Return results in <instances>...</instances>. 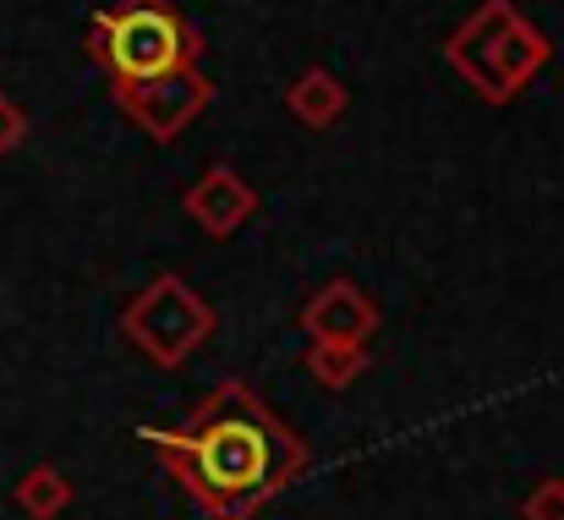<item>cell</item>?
Here are the masks:
<instances>
[{
    "instance_id": "1",
    "label": "cell",
    "mask_w": 564,
    "mask_h": 520,
    "mask_svg": "<svg viewBox=\"0 0 564 520\" xmlns=\"http://www.w3.org/2000/svg\"><path fill=\"white\" fill-rule=\"evenodd\" d=\"M149 444L171 461L176 483L208 520L258 516L307 472V444L236 378L219 383L182 427H154Z\"/></svg>"
},
{
    "instance_id": "2",
    "label": "cell",
    "mask_w": 564,
    "mask_h": 520,
    "mask_svg": "<svg viewBox=\"0 0 564 520\" xmlns=\"http://www.w3.org/2000/svg\"><path fill=\"white\" fill-rule=\"evenodd\" d=\"M444 61L482 105H510L554 61V44L516 0H477L444 39Z\"/></svg>"
},
{
    "instance_id": "3",
    "label": "cell",
    "mask_w": 564,
    "mask_h": 520,
    "mask_svg": "<svg viewBox=\"0 0 564 520\" xmlns=\"http://www.w3.org/2000/svg\"><path fill=\"white\" fill-rule=\"evenodd\" d=\"M88 55L116 88H138L203 61V33L171 0H116L88 28Z\"/></svg>"
},
{
    "instance_id": "4",
    "label": "cell",
    "mask_w": 564,
    "mask_h": 520,
    "mask_svg": "<svg viewBox=\"0 0 564 520\" xmlns=\"http://www.w3.org/2000/svg\"><path fill=\"white\" fill-rule=\"evenodd\" d=\"M127 340L143 350L154 367H182L192 350L208 346L214 335V307L192 291L182 274H154L121 313Z\"/></svg>"
},
{
    "instance_id": "5",
    "label": "cell",
    "mask_w": 564,
    "mask_h": 520,
    "mask_svg": "<svg viewBox=\"0 0 564 520\" xmlns=\"http://www.w3.org/2000/svg\"><path fill=\"white\" fill-rule=\"evenodd\" d=\"M116 105L127 110V121L149 138V143H176L192 121L214 105V83L203 66L138 83V88H116Z\"/></svg>"
},
{
    "instance_id": "6",
    "label": "cell",
    "mask_w": 564,
    "mask_h": 520,
    "mask_svg": "<svg viewBox=\"0 0 564 520\" xmlns=\"http://www.w3.org/2000/svg\"><path fill=\"white\" fill-rule=\"evenodd\" d=\"M182 208H187V219L208 241H230V236L258 214V186L236 171V165H208V171L182 192Z\"/></svg>"
},
{
    "instance_id": "7",
    "label": "cell",
    "mask_w": 564,
    "mask_h": 520,
    "mask_svg": "<svg viewBox=\"0 0 564 520\" xmlns=\"http://www.w3.org/2000/svg\"><path fill=\"white\" fill-rule=\"evenodd\" d=\"M302 329L307 340H340V346H368V335L378 329V302L357 285V280H329L307 296L302 307Z\"/></svg>"
},
{
    "instance_id": "8",
    "label": "cell",
    "mask_w": 564,
    "mask_h": 520,
    "mask_svg": "<svg viewBox=\"0 0 564 520\" xmlns=\"http://www.w3.org/2000/svg\"><path fill=\"white\" fill-rule=\"evenodd\" d=\"M285 110H291L307 132H329V127L351 110V88H346L329 66H307V72L291 77V88H285Z\"/></svg>"
},
{
    "instance_id": "9",
    "label": "cell",
    "mask_w": 564,
    "mask_h": 520,
    "mask_svg": "<svg viewBox=\"0 0 564 520\" xmlns=\"http://www.w3.org/2000/svg\"><path fill=\"white\" fill-rule=\"evenodd\" d=\"M307 372L324 389H351L368 372V346H340V340H313L307 350Z\"/></svg>"
},
{
    "instance_id": "10",
    "label": "cell",
    "mask_w": 564,
    "mask_h": 520,
    "mask_svg": "<svg viewBox=\"0 0 564 520\" xmlns=\"http://www.w3.org/2000/svg\"><path fill=\"white\" fill-rule=\"evenodd\" d=\"M17 505H22L33 520H50L72 505V483H66L55 466H33V472L17 483Z\"/></svg>"
},
{
    "instance_id": "11",
    "label": "cell",
    "mask_w": 564,
    "mask_h": 520,
    "mask_svg": "<svg viewBox=\"0 0 564 520\" xmlns=\"http://www.w3.org/2000/svg\"><path fill=\"white\" fill-rule=\"evenodd\" d=\"M527 520H564V477H543L527 499H521Z\"/></svg>"
},
{
    "instance_id": "12",
    "label": "cell",
    "mask_w": 564,
    "mask_h": 520,
    "mask_svg": "<svg viewBox=\"0 0 564 520\" xmlns=\"http://www.w3.org/2000/svg\"><path fill=\"white\" fill-rule=\"evenodd\" d=\"M22 138H28V116H22V105H17V99H6V94H0V154H11Z\"/></svg>"
}]
</instances>
